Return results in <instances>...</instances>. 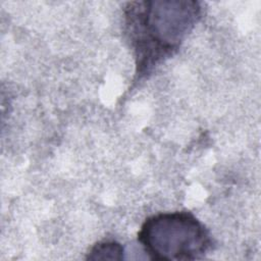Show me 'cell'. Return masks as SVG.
<instances>
[{"mask_svg":"<svg viewBox=\"0 0 261 261\" xmlns=\"http://www.w3.org/2000/svg\"><path fill=\"white\" fill-rule=\"evenodd\" d=\"M124 250L116 242L105 241L96 244L89 252L87 259L90 260H121Z\"/></svg>","mask_w":261,"mask_h":261,"instance_id":"3957f363","label":"cell"},{"mask_svg":"<svg viewBox=\"0 0 261 261\" xmlns=\"http://www.w3.org/2000/svg\"><path fill=\"white\" fill-rule=\"evenodd\" d=\"M145 252L156 260H194L211 248L204 224L186 211L159 213L145 220L139 231Z\"/></svg>","mask_w":261,"mask_h":261,"instance_id":"7a4b0ae2","label":"cell"},{"mask_svg":"<svg viewBox=\"0 0 261 261\" xmlns=\"http://www.w3.org/2000/svg\"><path fill=\"white\" fill-rule=\"evenodd\" d=\"M201 3L190 0L133 1L126 3L125 32L134 49L137 73H149L180 47L199 21Z\"/></svg>","mask_w":261,"mask_h":261,"instance_id":"6da1fadb","label":"cell"}]
</instances>
